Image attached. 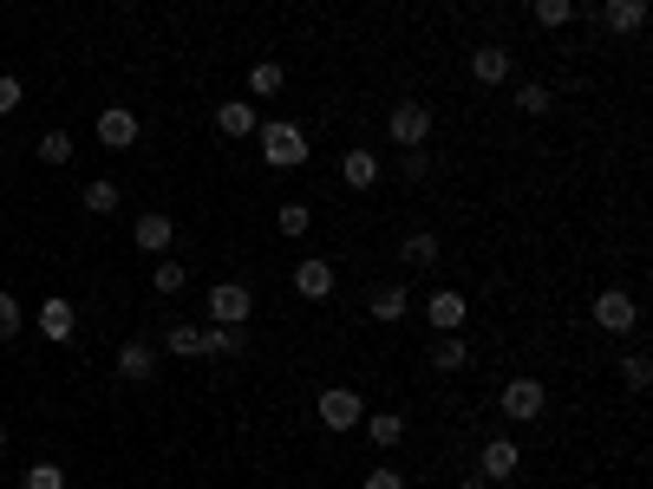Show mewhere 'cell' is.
<instances>
[{"mask_svg": "<svg viewBox=\"0 0 653 489\" xmlns=\"http://www.w3.org/2000/svg\"><path fill=\"white\" fill-rule=\"evenodd\" d=\"M98 143H105V150H131V143H138V111H125V105L98 111Z\"/></svg>", "mask_w": 653, "mask_h": 489, "instance_id": "30bf717a", "label": "cell"}, {"mask_svg": "<svg viewBox=\"0 0 653 489\" xmlns=\"http://www.w3.org/2000/svg\"><path fill=\"white\" fill-rule=\"evenodd\" d=\"M516 111L549 118V111H556V92H549V85H536V78H523V85H516Z\"/></svg>", "mask_w": 653, "mask_h": 489, "instance_id": "cb8c5ba5", "label": "cell"}, {"mask_svg": "<svg viewBox=\"0 0 653 489\" xmlns=\"http://www.w3.org/2000/svg\"><path fill=\"white\" fill-rule=\"evenodd\" d=\"M360 424H366V437H372L379 450H392V444L406 437V418H399V412H372V418H360Z\"/></svg>", "mask_w": 653, "mask_h": 489, "instance_id": "d4e9b609", "label": "cell"}, {"mask_svg": "<svg viewBox=\"0 0 653 489\" xmlns=\"http://www.w3.org/2000/svg\"><path fill=\"white\" fill-rule=\"evenodd\" d=\"M203 307H210V327H249V313H255V294H249L242 280H217V287L203 294Z\"/></svg>", "mask_w": 653, "mask_h": 489, "instance_id": "277c9868", "label": "cell"}, {"mask_svg": "<svg viewBox=\"0 0 653 489\" xmlns=\"http://www.w3.org/2000/svg\"><path fill=\"white\" fill-rule=\"evenodd\" d=\"M386 138L399 143V150H425V143H432V105L399 98V105L386 111Z\"/></svg>", "mask_w": 653, "mask_h": 489, "instance_id": "6da1fadb", "label": "cell"}, {"mask_svg": "<svg viewBox=\"0 0 653 489\" xmlns=\"http://www.w3.org/2000/svg\"><path fill=\"white\" fill-rule=\"evenodd\" d=\"M203 352L210 359H242L249 352V327H203Z\"/></svg>", "mask_w": 653, "mask_h": 489, "instance_id": "44dd1931", "label": "cell"}, {"mask_svg": "<svg viewBox=\"0 0 653 489\" xmlns=\"http://www.w3.org/2000/svg\"><path fill=\"white\" fill-rule=\"evenodd\" d=\"M621 385H628V392H647L653 385V359L647 352H628V359H621Z\"/></svg>", "mask_w": 653, "mask_h": 489, "instance_id": "83f0119b", "label": "cell"}, {"mask_svg": "<svg viewBox=\"0 0 653 489\" xmlns=\"http://www.w3.org/2000/svg\"><path fill=\"white\" fill-rule=\"evenodd\" d=\"M282 85H288V72L275 66V60L249 66V98H282Z\"/></svg>", "mask_w": 653, "mask_h": 489, "instance_id": "7402d4cb", "label": "cell"}, {"mask_svg": "<svg viewBox=\"0 0 653 489\" xmlns=\"http://www.w3.org/2000/svg\"><path fill=\"white\" fill-rule=\"evenodd\" d=\"M275 228H282V235H307V228H314V210H307V203H282Z\"/></svg>", "mask_w": 653, "mask_h": 489, "instance_id": "4dcf8cb0", "label": "cell"}, {"mask_svg": "<svg viewBox=\"0 0 653 489\" xmlns=\"http://www.w3.org/2000/svg\"><path fill=\"white\" fill-rule=\"evenodd\" d=\"M457 489H491V483H484V477H477V470H471V477H457Z\"/></svg>", "mask_w": 653, "mask_h": 489, "instance_id": "8d00e7d4", "label": "cell"}, {"mask_svg": "<svg viewBox=\"0 0 653 489\" xmlns=\"http://www.w3.org/2000/svg\"><path fill=\"white\" fill-rule=\"evenodd\" d=\"M164 347L177 352V359H210V352H203V327H190V320H177V327L164 333Z\"/></svg>", "mask_w": 653, "mask_h": 489, "instance_id": "603a6c76", "label": "cell"}, {"mask_svg": "<svg viewBox=\"0 0 653 489\" xmlns=\"http://www.w3.org/2000/svg\"><path fill=\"white\" fill-rule=\"evenodd\" d=\"M406 177H412V183L432 177V157H425V150H406Z\"/></svg>", "mask_w": 653, "mask_h": 489, "instance_id": "d590c367", "label": "cell"}, {"mask_svg": "<svg viewBox=\"0 0 653 489\" xmlns=\"http://www.w3.org/2000/svg\"><path fill=\"white\" fill-rule=\"evenodd\" d=\"M425 359H432V372H464V365H471V340H464V333H438Z\"/></svg>", "mask_w": 653, "mask_h": 489, "instance_id": "2e32d148", "label": "cell"}, {"mask_svg": "<svg viewBox=\"0 0 653 489\" xmlns=\"http://www.w3.org/2000/svg\"><path fill=\"white\" fill-rule=\"evenodd\" d=\"M399 255H406V268H438V255H444V242H438L432 228H412V235L399 242Z\"/></svg>", "mask_w": 653, "mask_h": 489, "instance_id": "ffe728a7", "label": "cell"}, {"mask_svg": "<svg viewBox=\"0 0 653 489\" xmlns=\"http://www.w3.org/2000/svg\"><path fill=\"white\" fill-rule=\"evenodd\" d=\"M73 327H78L73 300H40V333H46V340H73Z\"/></svg>", "mask_w": 653, "mask_h": 489, "instance_id": "d6986e66", "label": "cell"}, {"mask_svg": "<svg viewBox=\"0 0 653 489\" xmlns=\"http://www.w3.org/2000/svg\"><path fill=\"white\" fill-rule=\"evenodd\" d=\"M0 450H7V424H0Z\"/></svg>", "mask_w": 653, "mask_h": 489, "instance_id": "74e56055", "label": "cell"}, {"mask_svg": "<svg viewBox=\"0 0 653 489\" xmlns=\"http://www.w3.org/2000/svg\"><path fill=\"white\" fill-rule=\"evenodd\" d=\"M360 489H406V477L392 470V464H379V470H366V483Z\"/></svg>", "mask_w": 653, "mask_h": 489, "instance_id": "e575fe53", "label": "cell"}, {"mask_svg": "<svg viewBox=\"0 0 653 489\" xmlns=\"http://www.w3.org/2000/svg\"><path fill=\"white\" fill-rule=\"evenodd\" d=\"M314 412H320V424H327V430H354V424L366 418V398L354 392V385H327V392L314 398Z\"/></svg>", "mask_w": 653, "mask_h": 489, "instance_id": "8992f818", "label": "cell"}, {"mask_svg": "<svg viewBox=\"0 0 653 489\" xmlns=\"http://www.w3.org/2000/svg\"><path fill=\"white\" fill-rule=\"evenodd\" d=\"M150 287H157V294H183V287H190L183 262H157V268H150Z\"/></svg>", "mask_w": 653, "mask_h": 489, "instance_id": "f1b7e54d", "label": "cell"}, {"mask_svg": "<svg viewBox=\"0 0 653 489\" xmlns=\"http://www.w3.org/2000/svg\"><path fill=\"white\" fill-rule=\"evenodd\" d=\"M543 405H549L543 379H509L504 398H497V412H504L509 424H536V418H543Z\"/></svg>", "mask_w": 653, "mask_h": 489, "instance_id": "5b68a950", "label": "cell"}, {"mask_svg": "<svg viewBox=\"0 0 653 489\" xmlns=\"http://www.w3.org/2000/svg\"><path fill=\"white\" fill-rule=\"evenodd\" d=\"M529 13H536V26H549V33H556V26H569V20H576V0H529Z\"/></svg>", "mask_w": 653, "mask_h": 489, "instance_id": "484cf974", "label": "cell"}, {"mask_svg": "<svg viewBox=\"0 0 653 489\" xmlns=\"http://www.w3.org/2000/svg\"><path fill=\"white\" fill-rule=\"evenodd\" d=\"M255 138H262V157H268L275 170H301V163L314 157V143L301 138V125H288V118H275V125H262Z\"/></svg>", "mask_w": 653, "mask_h": 489, "instance_id": "7a4b0ae2", "label": "cell"}, {"mask_svg": "<svg viewBox=\"0 0 653 489\" xmlns=\"http://www.w3.org/2000/svg\"><path fill=\"white\" fill-rule=\"evenodd\" d=\"M78 203H85L92 215H112V210H118V183H105V177H98V183H85V190H78Z\"/></svg>", "mask_w": 653, "mask_h": 489, "instance_id": "4316f807", "label": "cell"}, {"mask_svg": "<svg viewBox=\"0 0 653 489\" xmlns=\"http://www.w3.org/2000/svg\"><path fill=\"white\" fill-rule=\"evenodd\" d=\"M112 365H118V379H131V385H145L150 372H157V352H150L145 340H125V347H118V359H112Z\"/></svg>", "mask_w": 653, "mask_h": 489, "instance_id": "9a60e30c", "label": "cell"}, {"mask_svg": "<svg viewBox=\"0 0 653 489\" xmlns=\"http://www.w3.org/2000/svg\"><path fill=\"white\" fill-rule=\"evenodd\" d=\"M13 333H20V300L0 287V340H13Z\"/></svg>", "mask_w": 653, "mask_h": 489, "instance_id": "d6a6232c", "label": "cell"}, {"mask_svg": "<svg viewBox=\"0 0 653 489\" xmlns=\"http://www.w3.org/2000/svg\"><path fill=\"white\" fill-rule=\"evenodd\" d=\"M425 320H432L438 333H464V320H471V300H464L457 287H438L432 300H425Z\"/></svg>", "mask_w": 653, "mask_h": 489, "instance_id": "ba28073f", "label": "cell"}, {"mask_svg": "<svg viewBox=\"0 0 653 489\" xmlns=\"http://www.w3.org/2000/svg\"><path fill=\"white\" fill-rule=\"evenodd\" d=\"M509 72H516L509 46H477V53H471V78H477V85H509Z\"/></svg>", "mask_w": 653, "mask_h": 489, "instance_id": "8fae6325", "label": "cell"}, {"mask_svg": "<svg viewBox=\"0 0 653 489\" xmlns=\"http://www.w3.org/2000/svg\"><path fill=\"white\" fill-rule=\"evenodd\" d=\"M366 313L392 327V320H406V313H412V294H406V287H372V294H366Z\"/></svg>", "mask_w": 653, "mask_h": 489, "instance_id": "e0dca14e", "label": "cell"}, {"mask_svg": "<svg viewBox=\"0 0 653 489\" xmlns=\"http://www.w3.org/2000/svg\"><path fill=\"white\" fill-rule=\"evenodd\" d=\"M20 489H66V470H60V464H46V457H40V464H33V470H27V477H20Z\"/></svg>", "mask_w": 653, "mask_h": 489, "instance_id": "f546056e", "label": "cell"}, {"mask_svg": "<svg viewBox=\"0 0 653 489\" xmlns=\"http://www.w3.org/2000/svg\"><path fill=\"white\" fill-rule=\"evenodd\" d=\"M217 131L222 138H255V131H262L255 98H229V105H217Z\"/></svg>", "mask_w": 653, "mask_h": 489, "instance_id": "9c48e42d", "label": "cell"}, {"mask_svg": "<svg viewBox=\"0 0 653 489\" xmlns=\"http://www.w3.org/2000/svg\"><path fill=\"white\" fill-rule=\"evenodd\" d=\"M523 470V450H516V437H491L484 450H477V477L484 483H509Z\"/></svg>", "mask_w": 653, "mask_h": 489, "instance_id": "52a82bcc", "label": "cell"}, {"mask_svg": "<svg viewBox=\"0 0 653 489\" xmlns=\"http://www.w3.org/2000/svg\"><path fill=\"white\" fill-rule=\"evenodd\" d=\"M131 242H138L145 255H164V248L177 242V222H170V215H157V210H145V215H138V228H131Z\"/></svg>", "mask_w": 653, "mask_h": 489, "instance_id": "7c38bea8", "label": "cell"}, {"mask_svg": "<svg viewBox=\"0 0 653 489\" xmlns=\"http://www.w3.org/2000/svg\"><path fill=\"white\" fill-rule=\"evenodd\" d=\"M294 294H301V300H327V294H334V262H314V255H307V262L294 268Z\"/></svg>", "mask_w": 653, "mask_h": 489, "instance_id": "4fadbf2b", "label": "cell"}, {"mask_svg": "<svg viewBox=\"0 0 653 489\" xmlns=\"http://www.w3.org/2000/svg\"><path fill=\"white\" fill-rule=\"evenodd\" d=\"M340 177H347V190H372V183H379V157H372L366 143H354V150L340 157Z\"/></svg>", "mask_w": 653, "mask_h": 489, "instance_id": "ac0fdd59", "label": "cell"}, {"mask_svg": "<svg viewBox=\"0 0 653 489\" xmlns=\"http://www.w3.org/2000/svg\"><path fill=\"white\" fill-rule=\"evenodd\" d=\"M40 163H73V138L66 131H46L40 138Z\"/></svg>", "mask_w": 653, "mask_h": 489, "instance_id": "1f68e13d", "label": "cell"}, {"mask_svg": "<svg viewBox=\"0 0 653 489\" xmlns=\"http://www.w3.org/2000/svg\"><path fill=\"white\" fill-rule=\"evenodd\" d=\"M20 98H27V92H20V78H13V72H0V118H7V111H20Z\"/></svg>", "mask_w": 653, "mask_h": 489, "instance_id": "836d02e7", "label": "cell"}, {"mask_svg": "<svg viewBox=\"0 0 653 489\" xmlns=\"http://www.w3.org/2000/svg\"><path fill=\"white\" fill-rule=\"evenodd\" d=\"M588 313H594V327H601V333H614V340H621V333H634V327H641V300H634V294H628V287H601V294H594V307H588Z\"/></svg>", "mask_w": 653, "mask_h": 489, "instance_id": "3957f363", "label": "cell"}, {"mask_svg": "<svg viewBox=\"0 0 653 489\" xmlns=\"http://www.w3.org/2000/svg\"><path fill=\"white\" fill-rule=\"evenodd\" d=\"M601 26L608 33H641L647 26V0H601Z\"/></svg>", "mask_w": 653, "mask_h": 489, "instance_id": "5bb4252c", "label": "cell"}]
</instances>
